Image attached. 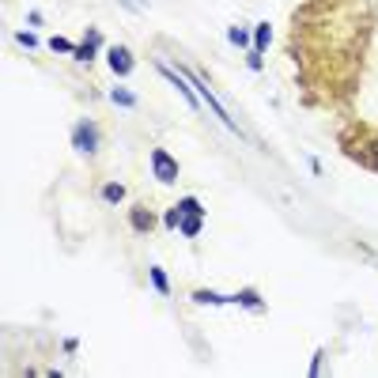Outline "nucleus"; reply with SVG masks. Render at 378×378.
<instances>
[{"instance_id":"f257e3e1","label":"nucleus","mask_w":378,"mask_h":378,"mask_svg":"<svg viewBox=\"0 0 378 378\" xmlns=\"http://www.w3.org/2000/svg\"><path fill=\"white\" fill-rule=\"evenodd\" d=\"M363 0H307L292 15L287 53L299 64L303 87H321V102H341L352 95L359 79L367 38L375 15H359Z\"/></svg>"},{"instance_id":"f03ea898","label":"nucleus","mask_w":378,"mask_h":378,"mask_svg":"<svg viewBox=\"0 0 378 378\" xmlns=\"http://www.w3.org/2000/svg\"><path fill=\"white\" fill-rule=\"evenodd\" d=\"M341 151L356 163H363L367 171H378V133L367 125H352L348 133H341Z\"/></svg>"},{"instance_id":"7ed1b4c3","label":"nucleus","mask_w":378,"mask_h":378,"mask_svg":"<svg viewBox=\"0 0 378 378\" xmlns=\"http://www.w3.org/2000/svg\"><path fill=\"white\" fill-rule=\"evenodd\" d=\"M174 68H178V72H182V76H186V79H189V84H193V87H197V95H200V102H205V106H208V110H212V114H216V117H220V122H223V125H227V129H231V133H238V125H235V117H231V114H227V110H223V102H220V99H216V95H212V87H208V84H205V79H200V76H197V72H189V68H186V64H174Z\"/></svg>"},{"instance_id":"20e7f679","label":"nucleus","mask_w":378,"mask_h":378,"mask_svg":"<svg viewBox=\"0 0 378 378\" xmlns=\"http://www.w3.org/2000/svg\"><path fill=\"white\" fill-rule=\"evenodd\" d=\"M72 148L84 151V155H95V151H99V125H95L91 117L72 125Z\"/></svg>"},{"instance_id":"39448f33","label":"nucleus","mask_w":378,"mask_h":378,"mask_svg":"<svg viewBox=\"0 0 378 378\" xmlns=\"http://www.w3.org/2000/svg\"><path fill=\"white\" fill-rule=\"evenodd\" d=\"M151 174H155V182H163V186H174V182H178V159L167 148H155L151 151Z\"/></svg>"},{"instance_id":"423d86ee","label":"nucleus","mask_w":378,"mask_h":378,"mask_svg":"<svg viewBox=\"0 0 378 378\" xmlns=\"http://www.w3.org/2000/svg\"><path fill=\"white\" fill-rule=\"evenodd\" d=\"M129 227H133L136 235H151V231L159 227V216L151 212L148 205H133L129 208Z\"/></svg>"},{"instance_id":"0eeeda50","label":"nucleus","mask_w":378,"mask_h":378,"mask_svg":"<svg viewBox=\"0 0 378 378\" xmlns=\"http://www.w3.org/2000/svg\"><path fill=\"white\" fill-rule=\"evenodd\" d=\"M106 64H110V72H114V76H133L136 57L125 50V46H110V50H106Z\"/></svg>"},{"instance_id":"6e6552de","label":"nucleus","mask_w":378,"mask_h":378,"mask_svg":"<svg viewBox=\"0 0 378 378\" xmlns=\"http://www.w3.org/2000/svg\"><path fill=\"white\" fill-rule=\"evenodd\" d=\"M99 46H102V35H99V30H87V38L76 46V53H72V57L87 64V61H95V50H99Z\"/></svg>"},{"instance_id":"1a4fd4ad","label":"nucleus","mask_w":378,"mask_h":378,"mask_svg":"<svg viewBox=\"0 0 378 378\" xmlns=\"http://www.w3.org/2000/svg\"><path fill=\"white\" fill-rule=\"evenodd\" d=\"M193 303H200V307H227V303H235V295H220V292H208V287H197V292L189 295Z\"/></svg>"},{"instance_id":"9d476101","label":"nucleus","mask_w":378,"mask_h":378,"mask_svg":"<svg viewBox=\"0 0 378 378\" xmlns=\"http://www.w3.org/2000/svg\"><path fill=\"white\" fill-rule=\"evenodd\" d=\"M235 303H238V307H246V310H257V314H265V299L254 292V287H243V292L235 295Z\"/></svg>"},{"instance_id":"9b49d317","label":"nucleus","mask_w":378,"mask_h":378,"mask_svg":"<svg viewBox=\"0 0 378 378\" xmlns=\"http://www.w3.org/2000/svg\"><path fill=\"white\" fill-rule=\"evenodd\" d=\"M200 227H205V212H193V216H186V220H182V235L186 238H197L200 235Z\"/></svg>"},{"instance_id":"f8f14e48","label":"nucleus","mask_w":378,"mask_h":378,"mask_svg":"<svg viewBox=\"0 0 378 378\" xmlns=\"http://www.w3.org/2000/svg\"><path fill=\"white\" fill-rule=\"evenodd\" d=\"M269 42H272V27H269V23H257V27H254V50L265 53V50H269Z\"/></svg>"},{"instance_id":"ddd939ff","label":"nucleus","mask_w":378,"mask_h":378,"mask_svg":"<svg viewBox=\"0 0 378 378\" xmlns=\"http://www.w3.org/2000/svg\"><path fill=\"white\" fill-rule=\"evenodd\" d=\"M148 276H151V287H155L159 295H171V280H167V272L159 269V265H151V269H148Z\"/></svg>"},{"instance_id":"4468645a","label":"nucleus","mask_w":378,"mask_h":378,"mask_svg":"<svg viewBox=\"0 0 378 378\" xmlns=\"http://www.w3.org/2000/svg\"><path fill=\"white\" fill-rule=\"evenodd\" d=\"M110 102H114V106L133 110V106H136V95H133V91H125V87H110Z\"/></svg>"},{"instance_id":"2eb2a0df","label":"nucleus","mask_w":378,"mask_h":378,"mask_svg":"<svg viewBox=\"0 0 378 378\" xmlns=\"http://www.w3.org/2000/svg\"><path fill=\"white\" fill-rule=\"evenodd\" d=\"M102 200H106V205H122V200H125V186H122V182H106V186H102Z\"/></svg>"},{"instance_id":"dca6fc26","label":"nucleus","mask_w":378,"mask_h":378,"mask_svg":"<svg viewBox=\"0 0 378 378\" xmlns=\"http://www.w3.org/2000/svg\"><path fill=\"white\" fill-rule=\"evenodd\" d=\"M182 220H186V212H182L178 205H174V208H167V212H163V227H171V231H178V227H182Z\"/></svg>"},{"instance_id":"f3484780","label":"nucleus","mask_w":378,"mask_h":378,"mask_svg":"<svg viewBox=\"0 0 378 378\" xmlns=\"http://www.w3.org/2000/svg\"><path fill=\"white\" fill-rule=\"evenodd\" d=\"M227 38H231L235 46H250V42H254V38H250V30H246V27H231V30H227Z\"/></svg>"},{"instance_id":"a211bd4d","label":"nucleus","mask_w":378,"mask_h":378,"mask_svg":"<svg viewBox=\"0 0 378 378\" xmlns=\"http://www.w3.org/2000/svg\"><path fill=\"white\" fill-rule=\"evenodd\" d=\"M50 50H53V53H76V46H72V42H68V38H61V35H53V38H50Z\"/></svg>"},{"instance_id":"6ab92c4d","label":"nucleus","mask_w":378,"mask_h":378,"mask_svg":"<svg viewBox=\"0 0 378 378\" xmlns=\"http://www.w3.org/2000/svg\"><path fill=\"white\" fill-rule=\"evenodd\" d=\"M178 208H182L186 216H193V212H205V205H200L197 197H182V200H178Z\"/></svg>"},{"instance_id":"aec40b11","label":"nucleus","mask_w":378,"mask_h":378,"mask_svg":"<svg viewBox=\"0 0 378 378\" xmlns=\"http://www.w3.org/2000/svg\"><path fill=\"white\" fill-rule=\"evenodd\" d=\"M15 42H19L23 50H35V46H38V38L30 35V30H19V35H15Z\"/></svg>"},{"instance_id":"412c9836","label":"nucleus","mask_w":378,"mask_h":378,"mask_svg":"<svg viewBox=\"0 0 378 378\" xmlns=\"http://www.w3.org/2000/svg\"><path fill=\"white\" fill-rule=\"evenodd\" d=\"M321 367H325V352H314V363H310V378L321 375Z\"/></svg>"},{"instance_id":"4be33fe9","label":"nucleus","mask_w":378,"mask_h":378,"mask_svg":"<svg viewBox=\"0 0 378 378\" xmlns=\"http://www.w3.org/2000/svg\"><path fill=\"white\" fill-rule=\"evenodd\" d=\"M246 64H250V72H261V53L250 50V57H246Z\"/></svg>"},{"instance_id":"5701e85b","label":"nucleus","mask_w":378,"mask_h":378,"mask_svg":"<svg viewBox=\"0 0 378 378\" xmlns=\"http://www.w3.org/2000/svg\"><path fill=\"white\" fill-rule=\"evenodd\" d=\"M122 4L129 8V12H144V4H140V0H122Z\"/></svg>"}]
</instances>
